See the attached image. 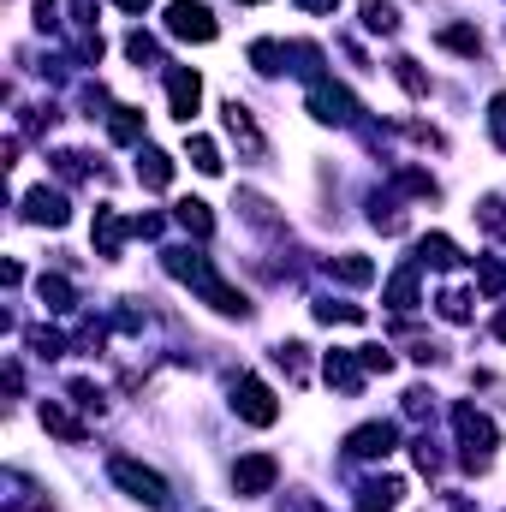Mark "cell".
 <instances>
[{"label": "cell", "mask_w": 506, "mask_h": 512, "mask_svg": "<svg viewBox=\"0 0 506 512\" xmlns=\"http://www.w3.org/2000/svg\"><path fill=\"white\" fill-rule=\"evenodd\" d=\"M399 495H405L399 477H370V483L358 489V512H393L399 507Z\"/></svg>", "instance_id": "cell-12"}, {"label": "cell", "mask_w": 506, "mask_h": 512, "mask_svg": "<svg viewBox=\"0 0 506 512\" xmlns=\"http://www.w3.org/2000/svg\"><path fill=\"white\" fill-rule=\"evenodd\" d=\"M120 6H126V12H149V6H155V0H120Z\"/></svg>", "instance_id": "cell-38"}, {"label": "cell", "mask_w": 506, "mask_h": 512, "mask_svg": "<svg viewBox=\"0 0 506 512\" xmlns=\"http://www.w3.org/2000/svg\"><path fill=\"white\" fill-rule=\"evenodd\" d=\"M221 114H227V137H233V143H239V155H245V161H268V137H262V131H256L251 108H245V102H239V96H233V102H227V108H221Z\"/></svg>", "instance_id": "cell-6"}, {"label": "cell", "mask_w": 506, "mask_h": 512, "mask_svg": "<svg viewBox=\"0 0 506 512\" xmlns=\"http://www.w3.org/2000/svg\"><path fill=\"white\" fill-rule=\"evenodd\" d=\"M328 387H340V393H364V364L352 358V352H328Z\"/></svg>", "instance_id": "cell-13"}, {"label": "cell", "mask_w": 506, "mask_h": 512, "mask_svg": "<svg viewBox=\"0 0 506 512\" xmlns=\"http://www.w3.org/2000/svg\"><path fill=\"white\" fill-rule=\"evenodd\" d=\"M126 233H131V227L114 215V209H96V251H102V256H120Z\"/></svg>", "instance_id": "cell-15"}, {"label": "cell", "mask_w": 506, "mask_h": 512, "mask_svg": "<svg viewBox=\"0 0 506 512\" xmlns=\"http://www.w3.org/2000/svg\"><path fill=\"white\" fill-rule=\"evenodd\" d=\"M316 322H364L358 304H334V298H316Z\"/></svg>", "instance_id": "cell-30"}, {"label": "cell", "mask_w": 506, "mask_h": 512, "mask_svg": "<svg viewBox=\"0 0 506 512\" xmlns=\"http://www.w3.org/2000/svg\"><path fill=\"white\" fill-rule=\"evenodd\" d=\"M161 256H167V274L191 280V286H197V292H203V298H209V304L221 310V316H251L245 292H233V286H227V280H221V274L209 268V256H203V251H161Z\"/></svg>", "instance_id": "cell-1"}, {"label": "cell", "mask_w": 506, "mask_h": 512, "mask_svg": "<svg viewBox=\"0 0 506 512\" xmlns=\"http://www.w3.org/2000/svg\"><path fill=\"white\" fill-rule=\"evenodd\" d=\"M167 36H179V42H215L221 24H215V12L203 0H173L167 6Z\"/></svg>", "instance_id": "cell-4"}, {"label": "cell", "mask_w": 506, "mask_h": 512, "mask_svg": "<svg viewBox=\"0 0 506 512\" xmlns=\"http://www.w3.org/2000/svg\"><path fill=\"white\" fill-rule=\"evenodd\" d=\"M435 42H441V48H453V54H465V60H477V54H483V36H477L471 24H447Z\"/></svg>", "instance_id": "cell-20"}, {"label": "cell", "mask_w": 506, "mask_h": 512, "mask_svg": "<svg viewBox=\"0 0 506 512\" xmlns=\"http://www.w3.org/2000/svg\"><path fill=\"white\" fill-rule=\"evenodd\" d=\"M274 477H280V459H274V453H251V459L233 465V489H239V495H268Z\"/></svg>", "instance_id": "cell-8"}, {"label": "cell", "mask_w": 506, "mask_h": 512, "mask_svg": "<svg viewBox=\"0 0 506 512\" xmlns=\"http://www.w3.org/2000/svg\"><path fill=\"white\" fill-rule=\"evenodd\" d=\"M358 364H364V370H370V376H387V370H393V358H387V346H358Z\"/></svg>", "instance_id": "cell-34"}, {"label": "cell", "mask_w": 506, "mask_h": 512, "mask_svg": "<svg viewBox=\"0 0 506 512\" xmlns=\"http://www.w3.org/2000/svg\"><path fill=\"white\" fill-rule=\"evenodd\" d=\"M173 221H179L191 239H209V233H215V215H209V203H197V197H185V203L173 209Z\"/></svg>", "instance_id": "cell-17"}, {"label": "cell", "mask_w": 506, "mask_h": 512, "mask_svg": "<svg viewBox=\"0 0 506 512\" xmlns=\"http://www.w3.org/2000/svg\"><path fill=\"white\" fill-rule=\"evenodd\" d=\"M304 12H340V0H298Z\"/></svg>", "instance_id": "cell-37"}, {"label": "cell", "mask_w": 506, "mask_h": 512, "mask_svg": "<svg viewBox=\"0 0 506 512\" xmlns=\"http://www.w3.org/2000/svg\"><path fill=\"white\" fill-rule=\"evenodd\" d=\"M328 268H334V274H340V280H352V286H370V280H376V268H370V262H364V256H334V262H328Z\"/></svg>", "instance_id": "cell-27"}, {"label": "cell", "mask_w": 506, "mask_h": 512, "mask_svg": "<svg viewBox=\"0 0 506 512\" xmlns=\"http://www.w3.org/2000/svg\"><path fill=\"white\" fill-rule=\"evenodd\" d=\"M42 429H54L60 441H84V423H78L60 399H48V405H42Z\"/></svg>", "instance_id": "cell-19"}, {"label": "cell", "mask_w": 506, "mask_h": 512, "mask_svg": "<svg viewBox=\"0 0 506 512\" xmlns=\"http://www.w3.org/2000/svg\"><path fill=\"white\" fill-rule=\"evenodd\" d=\"M477 221H483L489 239H506V197H483L477 203Z\"/></svg>", "instance_id": "cell-25"}, {"label": "cell", "mask_w": 506, "mask_h": 512, "mask_svg": "<svg viewBox=\"0 0 506 512\" xmlns=\"http://www.w3.org/2000/svg\"><path fill=\"white\" fill-rule=\"evenodd\" d=\"M108 131H114V143H137V137H143V114H137V108H114Z\"/></svg>", "instance_id": "cell-26"}, {"label": "cell", "mask_w": 506, "mask_h": 512, "mask_svg": "<svg viewBox=\"0 0 506 512\" xmlns=\"http://www.w3.org/2000/svg\"><path fill=\"white\" fill-rule=\"evenodd\" d=\"M197 102H203V78H197L191 66H173V72H167V108H173V120H185V126H191Z\"/></svg>", "instance_id": "cell-7"}, {"label": "cell", "mask_w": 506, "mask_h": 512, "mask_svg": "<svg viewBox=\"0 0 506 512\" xmlns=\"http://www.w3.org/2000/svg\"><path fill=\"white\" fill-rule=\"evenodd\" d=\"M108 477L126 489L131 501H143V507H155V512L173 507V489H167V477H161V471H149V465H137V459H126V453L108 465Z\"/></svg>", "instance_id": "cell-3"}, {"label": "cell", "mask_w": 506, "mask_h": 512, "mask_svg": "<svg viewBox=\"0 0 506 512\" xmlns=\"http://www.w3.org/2000/svg\"><path fill=\"white\" fill-rule=\"evenodd\" d=\"M489 137H495V149H506V90L489 102Z\"/></svg>", "instance_id": "cell-33"}, {"label": "cell", "mask_w": 506, "mask_h": 512, "mask_svg": "<svg viewBox=\"0 0 506 512\" xmlns=\"http://www.w3.org/2000/svg\"><path fill=\"white\" fill-rule=\"evenodd\" d=\"M393 78H399V84H405L417 102L429 96V78H423V66H417V60H393Z\"/></svg>", "instance_id": "cell-29"}, {"label": "cell", "mask_w": 506, "mask_h": 512, "mask_svg": "<svg viewBox=\"0 0 506 512\" xmlns=\"http://www.w3.org/2000/svg\"><path fill=\"white\" fill-rule=\"evenodd\" d=\"M310 114L328 120V126H346V120H358V102H352L346 90H334V84L316 78V90H310Z\"/></svg>", "instance_id": "cell-10"}, {"label": "cell", "mask_w": 506, "mask_h": 512, "mask_svg": "<svg viewBox=\"0 0 506 512\" xmlns=\"http://www.w3.org/2000/svg\"><path fill=\"white\" fill-rule=\"evenodd\" d=\"M126 54L137 60V66H149V60H155V42H149L143 30H131V36H126Z\"/></svg>", "instance_id": "cell-35"}, {"label": "cell", "mask_w": 506, "mask_h": 512, "mask_svg": "<svg viewBox=\"0 0 506 512\" xmlns=\"http://www.w3.org/2000/svg\"><path fill=\"white\" fill-rule=\"evenodd\" d=\"M364 30L393 36V30H399V6H393V0H364Z\"/></svg>", "instance_id": "cell-23"}, {"label": "cell", "mask_w": 506, "mask_h": 512, "mask_svg": "<svg viewBox=\"0 0 506 512\" xmlns=\"http://www.w3.org/2000/svg\"><path fill=\"white\" fill-rule=\"evenodd\" d=\"M387 304H393V310H417V262H405V268L387 280Z\"/></svg>", "instance_id": "cell-18"}, {"label": "cell", "mask_w": 506, "mask_h": 512, "mask_svg": "<svg viewBox=\"0 0 506 512\" xmlns=\"http://www.w3.org/2000/svg\"><path fill=\"white\" fill-rule=\"evenodd\" d=\"M245 6H256V0H245Z\"/></svg>", "instance_id": "cell-40"}, {"label": "cell", "mask_w": 506, "mask_h": 512, "mask_svg": "<svg viewBox=\"0 0 506 512\" xmlns=\"http://www.w3.org/2000/svg\"><path fill=\"white\" fill-rule=\"evenodd\" d=\"M393 447H399V429H393V423H364V429L346 435V453H352V459H387Z\"/></svg>", "instance_id": "cell-9"}, {"label": "cell", "mask_w": 506, "mask_h": 512, "mask_svg": "<svg viewBox=\"0 0 506 512\" xmlns=\"http://www.w3.org/2000/svg\"><path fill=\"white\" fill-rule=\"evenodd\" d=\"M495 340H506V310L495 316Z\"/></svg>", "instance_id": "cell-39"}, {"label": "cell", "mask_w": 506, "mask_h": 512, "mask_svg": "<svg viewBox=\"0 0 506 512\" xmlns=\"http://www.w3.org/2000/svg\"><path fill=\"white\" fill-rule=\"evenodd\" d=\"M6 512H48V501H36V489L24 483V471H6Z\"/></svg>", "instance_id": "cell-22"}, {"label": "cell", "mask_w": 506, "mask_h": 512, "mask_svg": "<svg viewBox=\"0 0 506 512\" xmlns=\"http://www.w3.org/2000/svg\"><path fill=\"white\" fill-rule=\"evenodd\" d=\"M453 429H459V447H465V471H489V459H495V447H501L495 423H489L477 405H453Z\"/></svg>", "instance_id": "cell-2"}, {"label": "cell", "mask_w": 506, "mask_h": 512, "mask_svg": "<svg viewBox=\"0 0 506 512\" xmlns=\"http://www.w3.org/2000/svg\"><path fill=\"white\" fill-rule=\"evenodd\" d=\"M477 286H483V292L495 298V292L506 286V268H501V262H483V274H477Z\"/></svg>", "instance_id": "cell-36"}, {"label": "cell", "mask_w": 506, "mask_h": 512, "mask_svg": "<svg viewBox=\"0 0 506 512\" xmlns=\"http://www.w3.org/2000/svg\"><path fill=\"white\" fill-rule=\"evenodd\" d=\"M411 262H417V268H453V262H459V245H453L447 233H423Z\"/></svg>", "instance_id": "cell-14"}, {"label": "cell", "mask_w": 506, "mask_h": 512, "mask_svg": "<svg viewBox=\"0 0 506 512\" xmlns=\"http://www.w3.org/2000/svg\"><path fill=\"white\" fill-rule=\"evenodd\" d=\"M441 316L447 322H471V298L465 292H441Z\"/></svg>", "instance_id": "cell-32"}, {"label": "cell", "mask_w": 506, "mask_h": 512, "mask_svg": "<svg viewBox=\"0 0 506 512\" xmlns=\"http://www.w3.org/2000/svg\"><path fill=\"white\" fill-rule=\"evenodd\" d=\"M280 60H286V48H280V42H251V66L262 72V78H274V72H280Z\"/></svg>", "instance_id": "cell-28"}, {"label": "cell", "mask_w": 506, "mask_h": 512, "mask_svg": "<svg viewBox=\"0 0 506 512\" xmlns=\"http://www.w3.org/2000/svg\"><path fill=\"white\" fill-rule=\"evenodd\" d=\"M233 411H239L245 423H256V429H268V423L280 417V399H274V387L262 382V376H239V382H233Z\"/></svg>", "instance_id": "cell-5"}, {"label": "cell", "mask_w": 506, "mask_h": 512, "mask_svg": "<svg viewBox=\"0 0 506 512\" xmlns=\"http://www.w3.org/2000/svg\"><path fill=\"white\" fill-rule=\"evenodd\" d=\"M185 155H191V167H197V173H221V149H215V137L191 131V137H185Z\"/></svg>", "instance_id": "cell-21"}, {"label": "cell", "mask_w": 506, "mask_h": 512, "mask_svg": "<svg viewBox=\"0 0 506 512\" xmlns=\"http://www.w3.org/2000/svg\"><path fill=\"white\" fill-rule=\"evenodd\" d=\"M137 179H143L149 191H167V185H173V161H167L161 149H143V155H137Z\"/></svg>", "instance_id": "cell-16"}, {"label": "cell", "mask_w": 506, "mask_h": 512, "mask_svg": "<svg viewBox=\"0 0 506 512\" xmlns=\"http://www.w3.org/2000/svg\"><path fill=\"white\" fill-rule=\"evenodd\" d=\"M24 221H36V227H66V191L36 185V191L24 197Z\"/></svg>", "instance_id": "cell-11"}, {"label": "cell", "mask_w": 506, "mask_h": 512, "mask_svg": "<svg viewBox=\"0 0 506 512\" xmlns=\"http://www.w3.org/2000/svg\"><path fill=\"white\" fill-rule=\"evenodd\" d=\"M274 364L292 376V382H304V346L298 340H286V346H274Z\"/></svg>", "instance_id": "cell-31"}, {"label": "cell", "mask_w": 506, "mask_h": 512, "mask_svg": "<svg viewBox=\"0 0 506 512\" xmlns=\"http://www.w3.org/2000/svg\"><path fill=\"white\" fill-rule=\"evenodd\" d=\"M36 292H42V304H48V310H72V304H78V292H72L60 274H42V280H36Z\"/></svg>", "instance_id": "cell-24"}]
</instances>
